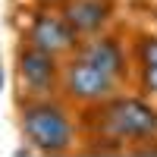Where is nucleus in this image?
<instances>
[{
	"mask_svg": "<svg viewBox=\"0 0 157 157\" xmlns=\"http://www.w3.org/2000/svg\"><path fill=\"white\" fill-rule=\"evenodd\" d=\"M78 154H132L138 145L157 138V104L135 88H123L94 107L78 110Z\"/></svg>",
	"mask_w": 157,
	"mask_h": 157,
	"instance_id": "1",
	"label": "nucleus"
},
{
	"mask_svg": "<svg viewBox=\"0 0 157 157\" xmlns=\"http://www.w3.org/2000/svg\"><path fill=\"white\" fill-rule=\"evenodd\" d=\"M60 72H63L60 57L38 50L16 38V44H13V91H16V101L60 94Z\"/></svg>",
	"mask_w": 157,
	"mask_h": 157,
	"instance_id": "3",
	"label": "nucleus"
},
{
	"mask_svg": "<svg viewBox=\"0 0 157 157\" xmlns=\"http://www.w3.org/2000/svg\"><path fill=\"white\" fill-rule=\"evenodd\" d=\"M148 29H151V32H157V3H151V6H148Z\"/></svg>",
	"mask_w": 157,
	"mask_h": 157,
	"instance_id": "11",
	"label": "nucleus"
},
{
	"mask_svg": "<svg viewBox=\"0 0 157 157\" xmlns=\"http://www.w3.org/2000/svg\"><path fill=\"white\" fill-rule=\"evenodd\" d=\"M151 3H157V0H151Z\"/></svg>",
	"mask_w": 157,
	"mask_h": 157,
	"instance_id": "13",
	"label": "nucleus"
},
{
	"mask_svg": "<svg viewBox=\"0 0 157 157\" xmlns=\"http://www.w3.org/2000/svg\"><path fill=\"white\" fill-rule=\"evenodd\" d=\"M16 126L25 148L38 157H69L82 148L78 110L60 94L16 101Z\"/></svg>",
	"mask_w": 157,
	"mask_h": 157,
	"instance_id": "2",
	"label": "nucleus"
},
{
	"mask_svg": "<svg viewBox=\"0 0 157 157\" xmlns=\"http://www.w3.org/2000/svg\"><path fill=\"white\" fill-rule=\"evenodd\" d=\"M60 13L66 16V22L72 25V32L78 38H94V35L116 29L120 3L116 0H69Z\"/></svg>",
	"mask_w": 157,
	"mask_h": 157,
	"instance_id": "7",
	"label": "nucleus"
},
{
	"mask_svg": "<svg viewBox=\"0 0 157 157\" xmlns=\"http://www.w3.org/2000/svg\"><path fill=\"white\" fill-rule=\"evenodd\" d=\"M69 0H22V6H47V10H63Z\"/></svg>",
	"mask_w": 157,
	"mask_h": 157,
	"instance_id": "10",
	"label": "nucleus"
},
{
	"mask_svg": "<svg viewBox=\"0 0 157 157\" xmlns=\"http://www.w3.org/2000/svg\"><path fill=\"white\" fill-rule=\"evenodd\" d=\"M129 54H132V69L135 66H157V32L145 29L129 32Z\"/></svg>",
	"mask_w": 157,
	"mask_h": 157,
	"instance_id": "8",
	"label": "nucleus"
},
{
	"mask_svg": "<svg viewBox=\"0 0 157 157\" xmlns=\"http://www.w3.org/2000/svg\"><path fill=\"white\" fill-rule=\"evenodd\" d=\"M132 88L157 104V66H135L132 69Z\"/></svg>",
	"mask_w": 157,
	"mask_h": 157,
	"instance_id": "9",
	"label": "nucleus"
},
{
	"mask_svg": "<svg viewBox=\"0 0 157 157\" xmlns=\"http://www.w3.org/2000/svg\"><path fill=\"white\" fill-rule=\"evenodd\" d=\"M16 29H19V35H16L19 41L32 44L38 50H47L60 60L75 54L78 41H82L72 32V25L66 22V16L60 10H47V6H22Z\"/></svg>",
	"mask_w": 157,
	"mask_h": 157,
	"instance_id": "4",
	"label": "nucleus"
},
{
	"mask_svg": "<svg viewBox=\"0 0 157 157\" xmlns=\"http://www.w3.org/2000/svg\"><path fill=\"white\" fill-rule=\"evenodd\" d=\"M78 57H85L88 63H94L98 69L113 75L120 85L132 88V54H129V35L120 29H110L94 38H82L75 47Z\"/></svg>",
	"mask_w": 157,
	"mask_h": 157,
	"instance_id": "6",
	"label": "nucleus"
},
{
	"mask_svg": "<svg viewBox=\"0 0 157 157\" xmlns=\"http://www.w3.org/2000/svg\"><path fill=\"white\" fill-rule=\"evenodd\" d=\"M116 3H123V0H116Z\"/></svg>",
	"mask_w": 157,
	"mask_h": 157,
	"instance_id": "12",
	"label": "nucleus"
},
{
	"mask_svg": "<svg viewBox=\"0 0 157 157\" xmlns=\"http://www.w3.org/2000/svg\"><path fill=\"white\" fill-rule=\"evenodd\" d=\"M126 85H120L113 75H107L104 69H98L94 63H88L85 57L69 54L63 60V72H60V98L72 104L75 110L94 107V104L113 98L116 91H123Z\"/></svg>",
	"mask_w": 157,
	"mask_h": 157,
	"instance_id": "5",
	"label": "nucleus"
}]
</instances>
